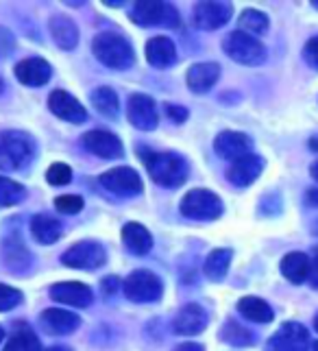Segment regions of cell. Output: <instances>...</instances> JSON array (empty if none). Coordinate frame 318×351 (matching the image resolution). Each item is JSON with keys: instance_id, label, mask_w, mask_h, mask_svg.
Instances as JSON below:
<instances>
[{"instance_id": "cell-1", "label": "cell", "mask_w": 318, "mask_h": 351, "mask_svg": "<svg viewBox=\"0 0 318 351\" xmlns=\"http://www.w3.org/2000/svg\"><path fill=\"white\" fill-rule=\"evenodd\" d=\"M144 164L155 184L164 188L183 186L190 173L188 162L177 153H146Z\"/></svg>"}, {"instance_id": "cell-2", "label": "cell", "mask_w": 318, "mask_h": 351, "mask_svg": "<svg viewBox=\"0 0 318 351\" xmlns=\"http://www.w3.org/2000/svg\"><path fill=\"white\" fill-rule=\"evenodd\" d=\"M92 51L101 64L114 70H127L136 62V53L129 40H125L118 33H101L94 38Z\"/></svg>"}, {"instance_id": "cell-3", "label": "cell", "mask_w": 318, "mask_h": 351, "mask_svg": "<svg viewBox=\"0 0 318 351\" xmlns=\"http://www.w3.org/2000/svg\"><path fill=\"white\" fill-rule=\"evenodd\" d=\"M35 155V142L22 131L0 133V171H20Z\"/></svg>"}, {"instance_id": "cell-4", "label": "cell", "mask_w": 318, "mask_h": 351, "mask_svg": "<svg viewBox=\"0 0 318 351\" xmlns=\"http://www.w3.org/2000/svg\"><path fill=\"white\" fill-rule=\"evenodd\" d=\"M181 214L190 221H216L223 214V201L212 190L197 188L181 199Z\"/></svg>"}, {"instance_id": "cell-5", "label": "cell", "mask_w": 318, "mask_h": 351, "mask_svg": "<svg viewBox=\"0 0 318 351\" xmlns=\"http://www.w3.org/2000/svg\"><path fill=\"white\" fill-rule=\"evenodd\" d=\"M225 53L242 66H260L266 62V48L260 40L244 31L229 33L223 42Z\"/></svg>"}, {"instance_id": "cell-6", "label": "cell", "mask_w": 318, "mask_h": 351, "mask_svg": "<svg viewBox=\"0 0 318 351\" xmlns=\"http://www.w3.org/2000/svg\"><path fill=\"white\" fill-rule=\"evenodd\" d=\"M131 18L133 22H138L140 27H170L175 29L179 27V14L173 5L168 3H151V0H142V3H136L131 9Z\"/></svg>"}, {"instance_id": "cell-7", "label": "cell", "mask_w": 318, "mask_h": 351, "mask_svg": "<svg viewBox=\"0 0 318 351\" xmlns=\"http://www.w3.org/2000/svg\"><path fill=\"white\" fill-rule=\"evenodd\" d=\"M125 295L129 301H136V304H153V301L162 299V293H164V284L162 280L151 273V271H136L131 273L125 284Z\"/></svg>"}, {"instance_id": "cell-8", "label": "cell", "mask_w": 318, "mask_h": 351, "mask_svg": "<svg viewBox=\"0 0 318 351\" xmlns=\"http://www.w3.org/2000/svg\"><path fill=\"white\" fill-rule=\"evenodd\" d=\"M107 260L105 256V249L103 245L94 240H85V242H79V245L70 247L64 256H61V262L66 266H72V269H85V271H94L103 266Z\"/></svg>"}, {"instance_id": "cell-9", "label": "cell", "mask_w": 318, "mask_h": 351, "mask_svg": "<svg viewBox=\"0 0 318 351\" xmlns=\"http://www.w3.org/2000/svg\"><path fill=\"white\" fill-rule=\"evenodd\" d=\"M101 186L118 197H136L142 192V179L133 168L118 166L101 175Z\"/></svg>"}, {"instance_id": "cell-10", "label": "cell", "mask_w": 318, "mask_h": 351, "mask_svg": "<svg viewBox=\"0 0 318 351\" xmlns=\"http://www.w3.org/2000/svg\"><path fill=\"white\" fill-rule=\"evenodd\" d=\"M310 334L301 323H286L271 336L266 349L268 351H308Z\"/></svg>"}, {"instance_id": "cell-11", "label": "cell", "mask_w": 318, "mask_h": 351, "mask_svg": "<svg viewBox=\"0 0 318 351\" xmlns=\"http://www.w3.org/2000/svg\"><path fill=\"white\" fill-rule=\"evenodd\" d=\"M234 7L231 3H197L192 11L194 27L201 31H216L231 20Z\"/></svg>"}, {"instance_id": "cell-12", "label": "cell", "mask_w": 318, "mask_h": 351, "mask_svg": "<svg viewBox=\"0 0 318 351\" xmlns=\"http://www.w3.org/2000/svg\"><path fill=\"white\" fill-rule=\"evenodd\" d=\"M214 149L216 153L223 157V160L229 162H238L242 157L253 155V142L247 133H240V131H223L218 133V138L214 140Z\"/></svg>"}, {"instance_id": "cell-13", "label": "cell", "mask_w": 318, "mask_h": 351, "mask_svg": "<svg viewBox=\"0 0 318 351\" xmlns=\"http://www.w3.org/2000/svg\"><path fill=\"white\" fill-rule=\"evenodd\" d=\"M127 116H129V123L142 129V131H151L157 127V107L155 101L151 96L146 94H133L129 99V107H127Z\"/></svg>"}, {"instance_id": "cell-14", "label": "cell", "mask_w": 318, "mask_h": 351, "mask_svg": "<svg viewBox=\"0 0 318 351\" xmlns=\"http://www.w3.org/2000/svg\"><path fill=\"white\" fill-rule=\"evenodd\" d=\"M48 107H51V112L57 118L72 125H81L88 120V112L83 110V105L66 90H55L51 94V99H48Z\"/></svg>"}, {"instance_id": "cell-15", "label": "cell", "mask_w": 318, "mask_h": 351, "mask_svg": "<svg viewBox=\"0 0 318 351\" xmlns=\"http://www.w3.org/2000/svg\"><path fill=\"white\" fill-rule=\"evenodd\" d=\"M83 147L90 153H94L96 157H103V160H118L122 157V142L118 140V136L109 131H88L83 136Z\"/></svg>"}, {"instance_id": "cell-16", "label": "cell", "mask_w": 318, "mask_h": 351, "mask_svg": "<svg viewBox=\"0 0 318 351\" xmlns=\"http://www.w3.org/2000/svg\"><path fill=\"white\" fill-rule=\"evenodd\" d=\"M16 77L20 83L24 86H31V88H40L44 83L51 81L53 77V68L51 64L46 62L42 57H31V59H24L16 66Z\"/></svg>"}, {"instance_id": "cell-17", "label": "cell", "mask_w": 318, "mask_h": 351, "mask_svg": "<svg viewBox=\"0 0 318 351\" xmlns=\"http://www.w3.org/2000/svg\"><path fill=\"white\" fill-rule=\"evenodd\" d=\"M51 297L55 301H59V304H66V306H72V308H88L94 301L92 290L85 284H79V282L55 284L51 288Z\"/></svg>"}, {"instance_id": "cell-18", "label": "cell", "mask_w": 318, "mask_h": 351, "mask_svg": "<svg viewBox=\"0 0 318 351\" xmlns=\"http://www.w3.org/2000/svg\"><path fill=\"white\" fill-rule=\"evenodd\" d=\"M262 171H264L262 157L260 155H247V157H242V160L231 164V168L227 171V179L238 188H247L262 175Z\"/></svg>"}, {"instance_id": "cell-19", "label": "cell", "mask_w": 318, "mask_h": 351, "mask_svg": "<svg viewBox=\"0 0 318 351\" xmlns=\"http://www.w3.org/2000/svg\"><path fill=\"white\" fill-rule=\"evenodd\" d=\"M205 328H207V312L199 304L183 306L175 317V323H173V330L181 336L201 334Z\"/></svg>"}, {"instance_id": "cell-20", "label": "cell", "mask_w": 318, "mask_h": 351, "mask_svg": "<svg viewBox=\"0 0 318 351\" xmlns=\"http://www.w3.org/2000/svg\"><path fill=\"white\" fill-rule=\"evenodd\" d=\"M40 321H42L44 332L55 334V336H64V334L75 332L79 328V323H81V319L77 317V314H72L68 310H61V308L44 310Z\"/></svg>"}, {"instance_id": "cell-21", "label": "cell", "mask_w": 318, "mask_h": 351, "mask_svg": "<svg viewBox=\"0 0 318 351\" xmlns=\"http://www.w3.org/2000/svg\"><path fill=\"white\" fill-rule=\"evenodd\" d=\"M218 77H220L218 64H214V62L197 64L188 70V88L197 94H205L216 86Z\"/></svg>"}, {"instance_id": "cell-22", "label": "cell", "mask_w": 318, "mask_h": 351, "mask_svg": "<svg viewBox=\"0 0 318 351\" xmlns=\"http://www.w3.org/2000/svg\"><path fill=\"white\" fill-rule=\"evenodd\" d=\"M146 59L155 68H170L177 62V48L173 40L164 38V35H157V38L149 40V44H146Z\"/></svg>"}, {"instance_id": "cell-23", "label": "cell", "mask_w": 318, "mask_h": 351, "mask_svg": "<svg viewBox=\"0 0 318 351\" xmlns=\"http://www.w3.org/2000/svg\"><path fill=\"white\" fill-rule=\"evenodd\" d=\"M122 242L133 256H146L153 249V236L140 223H127L122 227Z\"/></svg>"}, {"instance_id": "cell-24", "label": "cell", "mask_w": 318, "mask_h": 351, "mask_svg": "<svg viewBox=\"0 0 318 351\" xmlns=\"http://www.w3.org/2000/svg\"><path fill=\"white\" fill-rule=\"evenodd\" d=\"M48 29H51V38L55 40V44L59 48H64V51H70V48H75L79 44L77 24L66 16H55L48 22Z\"/></svg>"}, {"instance_id": "cell-25", "label": "cell", "mask_w": 318, "mask_h": 351, "mask_svg": "<svg viewBox=\"0 0 318 351\" xmlns=\"http://www.w3.org/2000/svg\"><path fill=\"white\" fill-rule=\"evenodd\" d=\"M310 269L312 262L305 253H288V256L281 260V273L288 282L292 284H303L305 280H310Z\"/></svg>"}, {"instance_id": "cell-26", "label": "cell", "mask_w": 318, "mask_h": 351, "mask_svg": "<svg viewBox=\"0 0 318 351\" xmlns=\"http://www.w3.org/2000/svg\"><path fill=\"white\" fill-rule=\"evenodd\" d=\"M61 223L55 219V216H48V214H38L35 219L31 221V234L33 238L42 242V245H53L61 238Z\"/></svg>"}, {"instance_id": "cell-27", "label": "cell", "mask_w": 318, "mask_h": 351, "mask_svg": "<svg viewBox=\"0 0 318 351\" xmlns=\"http://www.w3.org/2000/svg\"><path fill=\"white\" fill-rule=\"evenodd\" d=\"M238 312L253 323H271L275 319L273 308L260 297H244L238 301Z\"/></svg>"}, {"instance_id": "cell-28", "label": "cell", "mask_w": 318, "mask_h": 351, "mask_svg": "<svg viewBox=\"0 0 318 351\" xmlns=\"http://www.w3.org/2000/svg\"><path fill=\"white\" fill-rule=\"evenodd\" d=\"M231 258H234V251L231 249H214L205 260V275L207 280L212 282H223L227 277Z\"/></svg>"}, {"instance_id": "cell-29", "label": "cell", "mask_w": 318, "mask_h": 351, "mask_svg": "<svg viewBox=\"0 0 318 351\" xmlns=\"http://www.w3.org/2000/svg\"><path fill=\"white\" fill-rule=\"evenodd\" d=\"M92 105L99 110V114H103L109 120H116L120 114V101H118V94L112 88H96L92 92Z\"/></svg>"}, {"instance_id": "cell-30", "label": "cell", "mask_w": 318, "mask_h": 351, "mask_svg": "<svg viewBox=\"0 0 318 351\" xmlns=\"http://www.w3.org/2000/svg\"><path fill=\"white\" fill-rule=\"evenodd\" d=\"M220 341L234 347H249L255 343V336L238 321H227L223 325V330H220Z\"/></svg>"}, {"instance_id": "cell-31", "label": "cell", "mask_w": 318, "mask_h": 351, "mask_svg": "<svg viewBox=\"0 0 318 351\" xmlns=\"http://www.w3.org/2000/svg\"><path fill=\"white\" fill-rule=\"evenodd\" d=\"M27 192L24 188L14 179L0 177V208H11V205H18L20 201H24Z\"/></svg>"}, {"instance_id": "cell-32", "label": "cell", "mask_w": 318, "mask_h": 351, "mask_svg": "<svg viewBox=\"0 0 318 351\" xmlns=\"http://www.w3.org/2000/svg\"><path fill=\"white\" fill-rule=\"evenodd\" d=\"M3 351H42V345H40V338L31 330H18L9 338V343L5 345Z\"/></svg>"}, {"instance_id": "cell-33", "label": "cell", "mask_w": 318, "mask_h": 351, "mask_svg": "<svg viewBox=\"0 0 318 351\" xmlns=\"http://www.w3.org/2000/svg\"><path fill=\"white\" fill-rule=\"evenodd\" d=\"M240 27L249 35L251 33L262 35L268 31V16L258 9H247V11H242V16H240Z\"/></svg>"}, {"instance_id": "cell-34", "label": "cell", "mask_w": 318, "mask_h": 351, "mask_svg": "<svg viewBox=\"0 0 318 351\" xmlns=\"http://www.w3.org/2000/svg\"><path fill=\"white\" fill-rule=\"evenodd\" d=\"M46 179H48V184H51V186H66L72 181V171H70V166H66V164H53L46 171Z\"/></svg>"}, {"instance_id": "cell-35", "label": "cell", "mask_w": 318, "mask_h": 351, "mask_svg": "<svg viewBox=\"0 0 318 351\" xmlns=\"http://www.w3.org/2000/svg\"><path fill=\"white\" fill-rule=\"evenodd\" d=\"M20 301H22V293L18 288L0 284V312H7L11 308H16Z\"/></svg>"}, {"instance_id": "cell-36", "label": "cell", "mask_w": 318, "mask_h": 351, "mask_svg": "<svg viewBox=\"0 0 318 351\" xmlns=\"http://www.w3.org/2000/svg\"><path fill=\"white\" fill-rule=\"evenodd\" d=\"M55 208L61 214H79L83 210V199L79 195H64V197H57L55 201Z\"/></svg>"}, {"instance_id": "cell-37", "label": "cell", "mask_w": 318, "mask_h": 351, "mask_svg": "<svg viewBox=\"0 0 318 351\" xmlns=\"http://www.w3.org/2000/svg\"><path fill=\"white\" fill-rule=\"evenodd\" d=\"M303 59L310 68L318 70V38H312L303 48Z\"/></svg>"}, {"instance_id": "cell-38", "label": "cell", "mask_w": 318, "mask_h": 351, "mask_svg": "<svg viewBox=\"0 0 318 351\" xmlns=\"http://www.w3.org/2000/svg\"><path fill=\"white\" fill-rule=\"evenodd\" d=\"M166 116L173 120V123L181 125V123H186L188 120V110L186 107H181V105H166Z\"/></svg>"}, {"instance_id": "cell-39", "label": "cell", "mask_w": 318, "mask_h": 351, "mask_svg": "<svg viewBox=\"0 0 318 351\" xmlns=\"http://www.w3.org/2000/svg\"><path fill=\"white\" fill-rule=\"evenodd\" d=\"M118 286H120V280H118V277H105V280H103V293H105V297H109L112 293H116Z\"/></svg>"}, {"instance_id": "cell-40", "label": "cell", "mask_w": 318, "mask_h": 351, "mask_svg": "<svg viewBox=\"0 0 318 351\" xmlns=\"http://www.w3.org/2000/svg\"><path fill=\"white\" fill-rule=\"evenodd\" d=\"M310 284L318 288V256L312 260V269H310Z\"/></svg>"}, {"instance_id": "cell-41", "label": "cell", "mask_w": 318, "mask_h": 351, "mask_svg": "<svg viewBox=\"0 0 318 351\" xmlns=\"http://www.w3.org/2000/svg\"><path fill=\"white\" fill-rule=\"evenodd\" d=\"M173 351H205V349H203V345H199V343H181V345L175 347Z\"/></svg>"}, {"instance_id": "cell-42", "label": "cell", "mask_w": 318, "mask_h": 351, "mask_svg": "<svg viewBox=\"0 0 318 351\" xmlns=\"http://www.w3.org/2000/svg\"><path fill=\"white\" fill-rule=\"evenodd\" d=\"M308 203L318 205V190H310V192H308Z\"/></svg>"}, {"instance_id": "cell-43", "label": "cell", "mask_w": 318, "mask_h": 351, "mask_svg": "<svg viewBox=\"0 0 318 351\" xmlns=\"http://www.w3.org/2000/svg\"><path fill=\"white\" fill-rule=\"evenodd\" d=\"M310 175H312V179H316V181H318V162H314V164H312Z\"/></svg>"}, {"instance_id": "cell-44", "label": "cell", "mask_w": 318, "mask_h": 351, "mask_svg": "<svg viewBox=\"0 0 318 351\" xmlns=\"http://www.w3.org/2000/svg\"><path fill=\"white\" fill-rule=\"evenodd\" d=\"M46 351H72L68 347H51V349H46Z\"/></svg>"}, {"instance_id": "cell-45", "label": "cell", "mask_w": 318, "mask_h": 351, "mask_svg": "<svg viewBox=\"0 0 318 351\" xmlns=\"http://www.w3.org/2000/svg\"><path fill=\"white\" fill-rule=\"evenodd\" d=\"M3 338H5V332H3V328H0V343H3Z\"/></svg>"}, {"instance_id": "cell-46", "label": "cell", "mask_w": 318, "mask_h": 351, "mask_svg": "<svg viewBox=\"0 0 318 351\" xmlns=\"http://www.w3.org/2000/svg\"><path fill=\"white\" fill-rule=\"evenodd\" d=\"M314 351H318V341L314 343Z\"/></svg>"}, {"instance_id": "cell-47", "label": "cell", "mask_w": 318, "mask_h": 351, "mask_svg": "<svg viewBox=\"0 0 318 351\" xmlns=\"http://www.w3.org/2000/svg\"><path fill=\"white\" fill-rule=\"evenodd\" d=\"M312 5H314V7L318 9V0H314V3H312Z\"/></svg>"}, {"instance_id": "cell-48", "label": "cell", "mask_w": 318, "mask_h": 351, "mask_svg": "<svg viewBox=\"0 0 318 351\" xmlns=\"http://www.w3.org/2000/svg\"><path fill=\"white\" fill-rule=\"evenodd\" d=\"M0 92H3V81H0Z\"/></svg>"}, {"instance_id": "cell-49", "label": "cell", "mask_w": 318, "mask_h": 351, "mask_svg": "<svg viewBox=\"0 0 318 351\" xmlns=\"http://www.w3.org/2000/svg\"><path fill=\"white\" fill-rule=\"evenodd\" d=\"M316 330H318V319H316Z\"/></svg>"}]
</instances>
